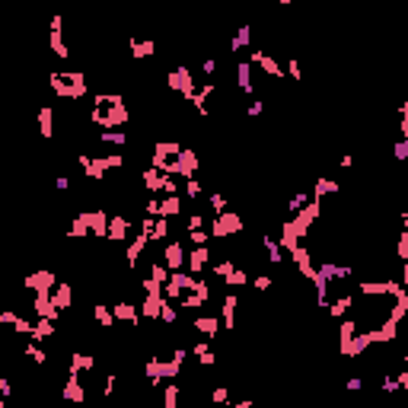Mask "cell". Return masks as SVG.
Instances as JSON below:
<instances>
[{"instance_id": "1", "label": "cell", "mask_w": 408, "mask_h": 408, "mask_svg": "<svg viewBox=\"0 0 408 408\" xmlns=\"http://www.w3.org/2000/svg\"><path fill=\"white\" fill-rule=\"evenodd\" d=\"M51 90L64 99L86 96V77L83 74H51Z\"/></svg>"}, {"instance_id": "2", "label": "cell", "mask_w": 408, "mask_h": 408, "mask_svg": "<svg viewBox=\"0 0 408 408\" xmlns=\"http://www.w3.org/2000/svg\"><path fill=\"white\" fill-rule=\"evenodd\" d=\"M169 90H179L185 99H195V80H192V71L188 67H179V71L169 74Z\"/></svg>"}, {"instance_id": "3", "label": "cell", "mask_w": 408, "mask_h": 408, "mask_svg": "<svg viewBox=\"0 0 408 408\" xmlns=\"http://www.w3.org/2000/svg\"><path fill=\"white\" fill-rule=\"evenodd\" d=\"M242 230V220H239V214H233V211H223V214H217V220H214V236H233V233H239Z\"/></svg>"}, {"instance_id": "4", "label": "cell", "mask_w": 408, "mask_h": 408, "mask_svg": "<svg viewBox=\"0 0 408 408\" xmlns=\"http://www.w3.org/2000/svg\"><path fill=\"white\" fill-rule=\"evenodd\" d=\"M55 284H58L55 271H36V274L26 277V287L36 290V293H51V290H55Z\"/></svg>"}, {"instance_id": "5", "label": "cell", "mask_w": 408, "mask_h": 408, "mask_svg": "<svg viewBox=\"0 0 408 408\" xmlns=\"http://www.w3.org/2000/svg\"><path fill=\"white\" fill-rule=\"evenodd\" d=\"M163 265H166V271H179V268L185 265V249H182V242H169V246L163 249Z\"/></svg>"}, {"instance_id": "6", "label": "cell", "mask_w": 408, "mask_h": 408, "mask_svg": "<svg viewBox=\"0 0 408 408\" xmlns=\"http://www.w3.org/2000/svg\"><path fill=\"white\" fill-rule=\"evenodd\" d=\"M249 64H258V67H262V71H265L268 77H284L281 64H277L274 58H268L265 51H255V48H252V55H249Z\"/></svg>"}, {"instance_id": "7", "label": "cell", "mask_w": 408, "mask_h": 408, "mask_svg": "<svg viewBox=\"0 0 408 408\" xmlns=\"http://www.w3.org/2000/svg\"><path fill=\"white\" fill-rule=\"evenodd\" d=\"M211 262V252H207V246H195L192 252L185 255V265L192 268V274H198V271H204V265Z\"/></svg>"}, {"instance_id": "8", "label": "cell", "mask_w": 408, "mask_h": 408, "mask_svg": "<svg viewBox=\"0 0 408 408\" xmlns=\"http://www.w3.org/2000/svg\"><path fill=\"white\" fill-rule=\"evenodd\" d=\"M32 306H36V312L42 319H51V322H55L58 312H61L55 303H51V293H36V303H32Z\"/></svg>"}, {"instance_id": "9", "label": "cell", "mask_w": 408, "mask_h": 408, "mask_svg": "<svg viewBox=\"0 0 408 408\" xmlns=\"http://www.w3.org/2000/svg\"><path fill=\"white\" fill-rule=\"evenodd\" d=\"M128 230H131V220H128V217H112L106 236H109L112 242H121V239H128Z\"/></svg>"}, {"instance_id": "10", "label": "cell", "mask_w": 408, "mask_h": 408, "mask_svg": "<svg viewBox=\"0 0 408 408\" xmlns=\"http://www.w3.org/2000/svg\"><path fill=\"white\" fill-rule=\"evenodd\" d=\"M86 223H90V233H93V236L106 239V233H109V217L102 214V211H90V214H86Z\"/></svg>"}, {"instance_id": "11", "label": "cell", "mask_w": 408, "mask_h": 408, "mask_svg": "<svg viewBox=\"0 0 408 408\" xmlns=\"http://www.w3.org/2000/svg\"><path fill=\"white\" fill-rule=\"evenodd\" d=\"M112 316H115V319H121V322H131V325H137V322H141V312H137V306H134V303H118V306L112 309Z\"/></svg>"}, {"instance_id": "12", "label": "cell", "mask_w": 408, "mask_h": 408, "mask_svg": "<svg viewBox=\"0 0 408 408\" xmlns=\"http://www.w3.org/2000/svg\"><path fill=\"white\" fill-rule=\"evenodd\" d=\"M236 306H239L236 293H230V297L223 300V309H220V325H227L230 332H233V319H236Z\"/></svg>"}, {"instance_id": "13", "label": "cell", "mask_w": 408, "mask_h": 408, "mask_svg": "<svg viewBox=\"0 0 408 408\" xmlns=\"http://www.w3.org/2000/svg\"><path fill=\"white\" fill-rule=\"evenodd\" d=\"M64 398L67 402H77V405H83V398H86V389H83V383L77 376H71L67 379V386H64Z\"/></svg>"}, {"instance_id": "14", "label": "cell", "mask_w": 408, "mask_h": 408, "mask_svg": "<svg viewBox=\"0 0 408 408\" xmlns=\"http://www.w3.org/2000/svg\"><path fill=\"white\" fill-rule=\"evenodd\" d=\"M195 328H198V332H204L207 338H214L217 332H220V319H217V316H198L195 319Z\"/></svg>"}, {"instance_id": "15", "label": "cell", "mask_w": 408, "mask_h": 408, "mask_svg": "<svg viewBox=\"0 0 408 408\" xmlns=\"http://www.w3.org/2000/svg\"><path fill=\"white\" fill-rule=\"evenodd\" d=\"M163 303H166V297H150V293H147V300H144V306H141V316H147V319H160Z\"/></svg>"}, {"instance_id": "16", "label": "cell", "mask_w": 408, "mask_h": 408, "mask_svg": "<svg viewBox=\"0 0 408 408\" xmlns=\"http://www.w3.org/2000/svg\"><path fill=\"white\" fill-rule=\"evenodd\" d=\"M51 303H55L58 309L71 306V284H55V290H51Z\"/></svg>"}, {"instance_id": "17", "label": "cell", "mask_w": 408, "mask_h": 408, "mask_svg": "<svg viewBox=\"0 0 408 408\" xmlns=\"http://www.w3.org/2000/svg\"><path fill=\"white\" fill-rule=\"evenodd\" d=\"M252 64H249V61H242V64L236 67V83H239V90L242 93H252Z\"/></svg>"}, {"instance_id": "18", "label": "cell", "mask_w": 408, "mask_h": 408, "mask_svg": "<svg viewBox=\"0 0 408 408\" xmlns=\"http://www.w3.org/2000/svg\"><path fill=\"white\" fill-rule=\"evenodd\" d=\"M51 335H55V322H51V319H39V322L32 325V335H29V338L45 341V338H51Z\"/></svg>"}, {"instance_id": "19", "label": "cell", "mask_w": 408, "mask_h": 408, "mask_svg": "<svg viewBox=\"0 0 408 408\" xmlns=\"http://www.w3.org/2000/svg\"><path fill=\"white\" fill-rule=\"evenodd\" d=\"M128 48H131V58H137V61H141V58H150L153 51H156L153 42H137V39L128 42Z\"/></svg>"}, {"instance_id": "20", "label": "cell", "mask_w": 408, "mask_h": 408, "mask_svg": "<svg viewBox=\"0 0 408 408\" xmlns=\"http://www.w3.org/2000/svg\"><path fill=\"white\" fill-rule=\"evenodd\" d=\"M179 211H182V201H179V195H169L166 201H160V214H156V217H166V220H169V217H176Z\"/></svg>"}, {"instance_id": "21", "label": "cell", "mask_w": 408, "mask_h": 408, "mask_svg": "<svg viewBox=\"0 0 408 408\" xmlns=\"http://www.w3.org/2000/svg\"><path fill=\"white\" fill-rule=\"evenodd\" d=\"M144 185L150 188V192H160V188L166 185V176H160V169H147L144 172Z\"/></svg>"}, {"instance_id": "22", "label": "cell", "mask_w": 408, "mask_h": 408, "mask_svg": "<svg viewBox=\"0 0 408 408\" xmlns=\"http://www.w3.org/2000/svg\"><path fill=\"white\" fill-rule=\"evenodd\" d=\"M147 242H150V239H147V236H134V242H131V249H128V268H134V265H137V255L144 252V246H147Z\"/></svg>"}, {"instance_id": "23", "label": "cell", "mask_w": 408, "mask_h": 408, "mask_svg": "<svg viewBox=\"0 0 408 408\" xmlns=\"http://www.w3.org/2000/svg\"><path fill=\"white\" fill-rule=\"evenodd\" d=\"M166 236H169V220H166V217L153 220V230H150V236H147V239H156V242H163Z\"/></svg>"}, {"instance_id": "24", "label": "cell", "mask_w": 408, "mask_h": 408, "mask_svg": "<svg viewBox=\"0 0 408 408\" xmlns=\"http://www.w3.org/2000/svg\"><path fill=\"white\" fill-rule=\"evenodd\" d=\"M335 192H338V182L319 179V182H316V198H312V201H322V195H335Z\"/></svg>"}, {"instance_id": "25", "label": "cell", "mask_w": 408, "mask_h": 408, "mask_svg": "<svg viewBox=\"0 0 408 408\" xmlns=\"http://www.w3.org/2000/svg\"><path fill=\"white\" fill-rule=\"evenodd\" d=\"M86 233H90V223H86V214H80L77 220L71 223V230H67V236H77V239H83Z\"/></svg>"}, {"instance_id": "26", "label": "cell", "mask_w": 408, "mask_h": 408, "mask_svg": "<svg viewBox=\"0 0 408 408\" xmlns=\"http://www.w3.org/2000/svg\"><path fill=\"white\" fill-rule=\"evenodd\" d=\"M262 242H265V252H268V262H271V265H281V258H284V255H281V246H277V242H274L271 236H265Z\"/></svg>"}, {"instance_id": "27", "label": "cell", "mask_w": 408, "mask_h": 408, "mask_svg": "<svg viewBox=\"0 0 408 408\" xmlns=\"http://www.w3.org/2000/svg\"><path fill=\"white\" fill-rule=\"evenodd\" d=\"M51 106H45V109H39V125H42V137H51V131H55V128H51Z\"/></svg>"}, {"instance_id": "28", "label": "cell", "mask_w": 408, "mask_h": 408, "mask_svg": "<svg viewBox=\"0 0 408 408\" xmlns=\"http://www.w3.org/2000/svg\"><path fill=\"white\" fill-rule=\"evenodd\" d=\"M93 367V357H86V354H74L71 357V376H77L80 370H90Z\"/></svg>"}, {"instance_id": "29", "label": "cell", "mask_w": 408, "mask_h": 408, "mask_svg": "<svg viewBox=\"0 0 408 408\" xmlns=\"http://www.w3.org/2000/svg\"><path fill=\"white\" fill-rule=\"evenodd\" d=\"M249 36H252V29H249V26H239L236 39L230 42V51H239V48H246V45H249Z\"/></svg>"}, {"instance_id": "30", "label": "cell", "mask_w": 408, "mask_h": 408, "mask_svg": "<svg viewBox=\"0 0 408 408\" xmlns=\"http://www.w3.org/2000/svg\"><path fill=\"white\" fill-rule=\"evenodd\" d=\"M51 51H55L58 58H71V51H67L64 39H61V32H51Z\"/></svg>"}, {"instance_id": "31", "label": "cell", "mask_w": 408, "mask_h": 408, "mask_svg": "<svg viewBox=\"0 0 408 408\" xmlns=\"http://www.w3.org/2000/svg\"><path fill=\"white\" fill-rule=\"evenodd\" d=\"M102 144H128V134L125 131H102Z\"/></svg>"}, {"instance_id": "32", "label": "cell", "mask_w": 408, "mask_h": 408, "mask_svg": "<svg viewBox=\"0 0 408 408\" xmlns=\"http://www.w3.org/2000/svg\"><path fill=\"white\" fill-rule=\"evenodd\" d=\"M26 357H32V363H45L48 354L39 348V344H26Z\"/></svg>"}, {"instance_id": "33", "label": "cell", "mask_w": 408, "mask_h": 408, "mask_svg": "<svg viewBox=\"0 0 408 408\" xmlns=\"http://www.w3.org/2000/svg\"><path fill=\"white\" fill-rule=\"evenodd\" d=\"M348 306H351V297L344 293V297H338V300L332 303V316H344V312H348Z\"/></svg>"}, {"instance_id": "34", "label": "cell", "mask_w": 408, "mask_h": 408, "mask_svg": "<svg viewBox=\"0 0 408 408\" xmlns=\"http://www.w3.org/2000/svg\"><path fill=\"white\" fill-rule=\"evenodd\" d=\"M93 316H96L102 325H112V322H115V316H112L109 306H96V309H93Z\"/></svg>"}, {"instance_id": "35", "label": "cell", "mask_w": 408, "mask_h": 408, "mask_svg": "<svg viewBox=\"0 0 408 408\" xmlns=\"http://www.w3.org/2000/svg\"><path fill=\"white\" fill-rule=\"evenodd\" d=\"M246 281H249V274L242 271V268H236V271H233V274L227 277V284H230V287H242Z\"/></svg>"}, {"instance_id": "36", "label": "cell", "mask_w": 408, "mask_h": 408, "mask_svg": "<svg viewBox=\"0 0 408 408\" xmlns=\"http://www.w3.org/2000/svg\"><path fill=\"white\" fill-rule=\"evenodd\" d=\"M233 271H236V265H233L230 258H227V262H220V265H214V274L217 277H230Z\"/></svg>"}, {"instance_id": "37", "label": "cell", "mask_w": 408, "mask_h": 408, "mask_svg": "<svg viewBox=\"0 0 408 408\" xmlns=\"http://www.w3.org/2000/svg\"><path fill=\"white\" fill-rule=\"evenodd\" d=\"M160 319H163V322H176V319H179L176 306H169V303H163V309H160Z\"/></svg>"}, {"instance_id": "38", "label": "cell", "mask_w": 408, "mask_h": 408, "mask_svg": "<svg viewBox=\"0 0 408 408\" xmlns=\"http://www.w3.org/2000/svg\"><path fill=\"white\" fill-rule=\"evenodd\" d=\"M211 211L214 214H223V211H227V198H223V195H211Z\"/></svg>"}, {"instance_id": "39", "label": "cell", "mask_w": 408, "mask_h": 408, "mask_svg": "<svg viewBox=\"0 0 408 408\" xmlns=\"http://www.w3.org/2000/svg\"><path fill=\"white\" fill-rule=\"evenodd\" d=\"M185 192H188V198H198L201 195V182L198 179H185Z\"/></svg>"}, {"instance_id": "40", "label": "cell", "mask_w": 408, "mask_h": 408, "mask_svg": "<svg viewBox=\"0 0 408 408\" xmlns=\"http://www.w3.org/2000/svg\"><path fill=\"white\" fill-rule=\"evenodd\" d=\"M188 236H192V242H195V246H207L211 233H207V230H195V233H188Z\"/></svg>"}, {"instance_id": "41", "label": "cell", "mask_w": 408, "mask_h": 408, "mask_svg": "<svg viewBox=\"0 0 408 408\" xmlns=\"http://www.w3.org/2000/svg\"><path fill=\"white\" fill-rule=\"evenodd\" d=\"M13 332H20V335H32V322H29V319H16V322H13Z\"/></svg>"}, {"instance_id": "42", "label": "cell", "mask_w": 408, "mask_h": 408, "mask_svg": "<svg viewBox=\"0 0 408 408\" xmlns=\"http://www.w3.org/2000/svg\"><path fill=\"white\" fill-rule=\"evenodd\" d=\"M179 402V386H166V408H176Z\"/></svg>"}, {"instance_id": "43", "label": "cell", "mask_w": 408, "mask_h": 408, "mask_svg": "<svg viewBox=\"0 0 408 408\" xmlns=\"http://www.w3.org/2000/svg\"><path fill=\"white\" fill-rule=\"evenodd\" d=\"M303 204H306V195L300 192V195H293V198H290V204H287V207H290V211H297V214H300V211H303Z\"/></svg>"}, {"instance_id": "44", "label": "cell", "mask_w": 408, "mask_h": 408, "mask_svg": "<svg viewBox=\"0 0 408 408\" xmlns=\"http://www.w3.org/2000/svg\"><path fill=\"white\" fill-rule=\"evenodd\" d=\"M211 398H214V402H217V405H220V402H227V398H230V389H227V386H217V389H214V395H211Z\"/></svg>"}, {"instance_id": "45", "label": "cell", "mask_w": 408, "mask_h": 408, "mask_svg": "<svg viewBox=\"0 0 408 408\" xmlns=\"http://www.w3.org/2000/svg\"><path fill=\"white\" fill-rule=\"evenodd\" d=\"M271 281H274V277L258 274V277H255V290H268V287H271Z\"/></svg>"}, {"instance_id": "46", "label": "cell", "mask_w": 408, "mask_h": 408, "mask_svg": "<svg viewBox=\"0 0 408 408\" xmlns=\"http://www.w3.org/2000/svg\"><path fill=\"white\" fill-rule=\"evenodd\" d=\"M201 227H204V217H201V214H195L192 220H188V233H195V230H201Z\"/></svg>"}, {"instance_id": "47", "label": "cell", "mask_w": 408, "mask_h": 408, "mask_svg": "<svg viewBox=\"0 0 408 408\" xmlns=\"http://www.w3.org/2000/svg\"><path fill=\"white\" fill-rule=\"evenodd\" d=\"M405 150H408V144L398 141V144H395V156H398V160H405Z\"/></svg>"}, {"instance_id": "48", "label": "cell", "mask_w": 408, "mask_h": 408, "mask_svg": "<svg viewBox=\"0 0 408 408\" xmlns=\"http://www.w3.org/2000/svg\"><path fill=\"white\" fill-rule=\"evenodd\" d=\"M262 109H265L262 102H252V106H249V115H252V118H255V115H262Z\"/></svg>"}, {"instance_id": "49", "label": "cell", "mask_w": 408, "mask_h": 408, "mask_svg": "<svg viewBox=\"0 0 408 408\" xmlns=\"http://www.w3.org/2000/svg\"><path fill=\"white\" fill-rule=\"evenodd\" d=\"M214 71H217V61L207 58V61H204V74H214Z\"/></svg>"}, {"instance_id": "50", "label": "cell", "mask_w": 408, "mask_h": 408, "mask_svg": "<svg viewBox=\"0 0 408 408\" xmlns=\"http://www.w3.org/2000/svg\"><path fill=\"white\" fill-rule=\"evenodd\" d=\"M0 395H4V398L10 395V379H0Z\"/></svg>"}, {"instance_id": "51", "label": "cell", "mask_w": 408, "mask_h": 408, "mask_svg": "<svg viewBox=\"0 0 408 408\" xmlns=\"http://www.w3.org/2000/svg\"><path fill=\"white\" fill-rule=\"evenodd\" d=\"M363 383H360V379L357 376H354V379H348V389H351V392H357V389H360Z\"/></svg>"}, {"instance_id": "52", "label": "cell", "mask_w": 408, "mask_h": 408, "mask_svg": "<svg viewBox=\"0 0 408 408\" xmlns=\"http://www.w3.org/2000/svg\"><path fill=\"white\" fill-rule=\"evenodd\" d=\"M61 26H64V20H61V16H55V20H51V32H61Z\"/></svg>"}, {"instance_id": "53", "label": "cell", "mask_w": 408, "mask_h": 408, "mask_svg": "<svg viewBox=\"0 0 408 408\" xmlns=\"http://www.w3.org/2000/svg\"><path fill=\"white\" fill-rule=\"evenodd\" d=\"M287 71H290V77H293V80H300V67L293 64V61H290V67H287Z\"/></svg>"}, {"instance_id": "54", "label": "cell", "mask_w": 408, "mask_h": 408, "mask_svg": "<svg viewBox=\"0 0 408 408\" xmlns=\"http://www.w3.org/2000/svg\"><path fill=\"white\" fill-rule=\"evenodd\" d=\"M338 408H344V405H338Z\"/></svg>"}, {"instance_id": "55", "label": "cell", "mask_w": 408, "mask_h": 408, "mask_svg": "<svg viewBox=\"0 0 408 408\" xmlns=\"http://www.w3.org/2000/svg\"><path fill=\"white\" fill-rule=\"evenodd\" d=\"M0 325H4V322H0Z\"/></svg>"}]
</instances>
